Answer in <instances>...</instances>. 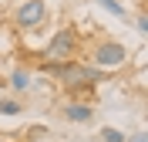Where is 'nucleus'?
Segmentation results:
<instances>
[{
  "label": "nucleus",
  "instance_id": "7ed1b4c3",
  "mask_svg": "<svg viewBox=\"0 0 148 142\" xmlns=\"http://www.w3.org/2000/svg\"><path fill=\"white\" fill-rule=\"evenodd\" d=\"M128 61V47L121 41H98L91 47V64L94 68H118Z\"/></svg>",
  "mask_w": 148,
  "mask_h": 142
},
{
  "label": "nucleus",
  "instance_id": "20e7f679",
  "mask_svg": "<svg viewBox=\"0 0 148 142\" xmlns=\"http://www.w3.org/2000/svg\"><path fill=\"white\" fill-rule=\"evenodd\" d=\"M47 20V0H24L14 10V27L17 30H37Z\"/></svg>",
  "mask_w": 148,
  "mask_h": 142
},
{
  "label": "nucleus",
  "instance_id": "f03ea898",
  "mask_svg": "<svg viewBox=\"0 0 148 142\" xmlns=\"http://www.w3.org/2000/svg\"><path fill=\"white\" fill-rule=\"evenodd\" d=\"M77 30L74 27H61L54 34V37L47 41L44 51H37L40 54V61H74V54H77Z\"/></svg>",
  "mask_w": 148,
  "mask_h": 142
},
{
  "label": "nucleus",
  "instance_id": "9d476101",
  "mask_svg": "<svg viewBox=\"0 0 148 142\" xmlns=\"http://www.w3.org/2000/svg\"><path fill=\"white\" fill-rule=\"evenodd\" d=\"M135 27H138L141 34H145V30H148V17H145V14H138V20H135Z\"/></svg>",
  "mask_w": 148,
  "mask_h": 142
},
{
  "label": "nucleus",
  "instance_id": "9b49d317",
  "mask_svg": "<svg viewBox=\"0 0 148 142\" xmlns=\"http://www.w3.org/2000/svg\"><path fill=\"white\" fill-rule=\"evenodd\" d=\"M125 142H145V132H135L131 139H125Z\"/></svg>",
  "mask_w": 148,
  "mask_h": 142
},
{
  "label": "nucleus",
  "instance_id": "423d86ee",
  "mask_svg": "<svg viewBox=\"0 0 148 142\" xmlns=\"http://www.w3.org/2000/svg\"><path fill=\"white\" fill-rule=\"evenodd\" d=\"M10 88H14V91H27L30 88V71L27 68H14V71H10Z\"/></svg>",
  "mask_w": 148,
  "mask_h": 142
},
{
  "label": "nucleus",
  "instance_id": "39448f33",
  "mask_svg": "<svg viewBox=\"0 0 148 142\" xmlns=\"http://www.w3.org/2000/svg\"><path fill=\"white\" fill-rule=\"evenodd\" d=\"M61 112H64L67 122H91V118H94V108L88 102H67Z\"/></svg>",
  "mask_w": 148,
  "mask_h": 142
},
{
  "label": "nucleus",
  "instance_id": "1a4fd4ad",
  "mask_svg": "<svg viewBox=\"0 0 148 142\" xmlns=\"http://www.w3.org/2000/svg\"><path fill=\"white\" fill-rule=\"evenodd\" d=\"M101 142H125V132H118V129L104 125V129H101Z\"/></svg>",
  "mask_w": 148,
  "mask_h": 142
},
{
  "label": "nucleus",
  "instance_id": "0eeeda50",
  "mask_svg": "<svg viewBox=\"0 0 148 142\" xmlns=\"http://www.w3.org/2000/svg\"><path fill=\"white\" fill-rule=\"evenodd\" d=\"M98 7H104L108 14H114V17H125V3H121V0H98Z\"/></svg>",
  "mask_w": 148,
  "mask_h": 142
},
{
  "label": "nucleus",
  "instance_id": "f257e3e1",
  "mask_svg": "<svg viewBox=\"0 0 148 142\" xmlns=\"http://www.w3.org/2000/svg\"><path fill=\"white\" fill-rule=\"evenodd\" d=\"M61 85H64V91L71 95H88L91 88H98V81H104L101 75V68H94V64H81V61H67L64 64V75L57 78Z\"/></svg>",
  "mask_w": 148,
  "mask_h": 142
},
{
  "label": "nucleus",
  "instance_id": "6e6552de",
  "mask_svg": "<svg viewBox=\"0 0 148 142\" xmlns=\"http://www.w3.org/2000/svg\"><path fill=\"white\" fill-rule=\"evenodd\" d=\"M20 112H24V105L14 102V98H3L0 102V115H20Z\"/></svg>",
  "mask_w": 148,
  "mask_h": 142
}]
</instances>
